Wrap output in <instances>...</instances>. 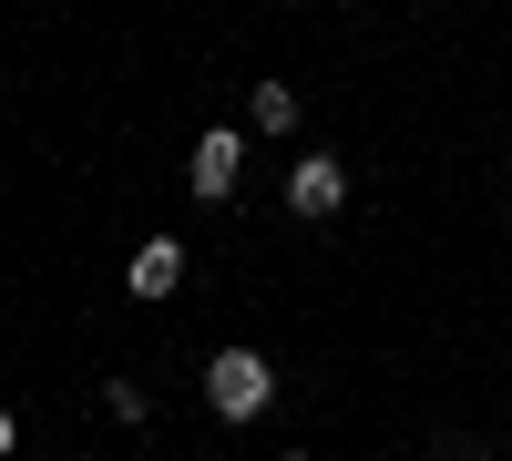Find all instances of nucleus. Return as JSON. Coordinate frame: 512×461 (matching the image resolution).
Instances as JSON below:
<instances>
[{"mask_svg": "<svg viewBox=\"0 0 512 461\" xmlns=\"http://www.w3.org/2000/svg\"><path fill=\"white\" fill-rule=\"evenodd\" d=\"M123 287H134V298H175V287H185V246L175 236H144L134 267H123Z\"/></svg>", "mask_w": 512, "mask_h": 461, "instance_id": "obj_4", "label": "nucleus"}, {"mask_svg": "<svg viewBox=\"0 0 512 461\" xmlns=\"http://www.w3.org/2000/svg\"><path fill=\"white\" fill-rule=\"evenodd\" d=\"M287 123H297V93L287 82H256L246 93V134H287Z\"/></svg>", "mask_w": 512, "mask_h": 461, "instance_id": "obj_5", "label": "nucleus"}, {"mask_svg": "<svg viewBox=\"0 0 512 461\" xmlns=\"http://www.w3.org/2000/svg\"><path fill=\"white\" fill-rule=\"evenodd\" d=\"M338 205H349V164H338V154H297L287 164V216H338Z\"/></svg>", "mask_w": 512, "mask_h": 461, "instance_id": "obj_2", "label": "nucleus"}, {"mask_svg": "<svg viewBox=\"0 0 512 461\" xmlns=\"http://www.w3.org/2000/svg\"><path fill=\"white\" fill-rule=\"evenodd\" d=\"M205 400H216V421H267L277 369L256 359V349H216V359H205Z\"/></svg>", "mask_w": 512, "mask_h": 461, "instance_id": "obj_1", "label": "nucleus"}, {"mask_svg": "<svg viewBox=\"0 0 512 461\" xmlns=\"http://www.w3.org/2000/svg\"><path fill=\"white\" fill-rule=\"evenodd\" d=\"M236 164H246V134H236V123H216V134H205V144L185 154V185H195L205 205H216V195H236Z\"/></svg>", "mask_w": 512, "mask_h": 461, "instance_id": "obj_3", "label": "nucleus"}, {"mask_svg": "<svg viewBox=\"0 0 512 461\" xmlns=\"http://www.w3.org/2000/svg\"><path fill=\"white\" fill-rule=\"evenodd\" d=\"M21 451V421H11V400H0V461H11Z\"/></svg>", "mask_w": 512, "mask_h": 461, "instance_id": "obj_7", "label": "nucleus"}, {"mask_svg": "<svg viewBox=\"0 0 512 461\" xmlns=\"http://www.w3.org/2000/svg\"><path fill=\"white\" fill-rule=\"evenodd\" d=\"M277 461H297V451H277Z\"/></svg>", "mask_w": 512, "mask_h": 461, "instance_id": "obj_8", "label": "nucleus"}, {"mask_svg": "<svg viewBox=\"0 0 512 461\" xmlns=\"http://www.w3.org/2000/svg\"><path fill=\"white\" fill-rule=\"evenodd\" d=\"M103 410H113L123 431H134V421H144V390H134V380H103Z\"/></svg>", "mask_w": 512, "mask_h": 461, "instance_id": "obj_6", "label": "nucleus"}]
</instances>
